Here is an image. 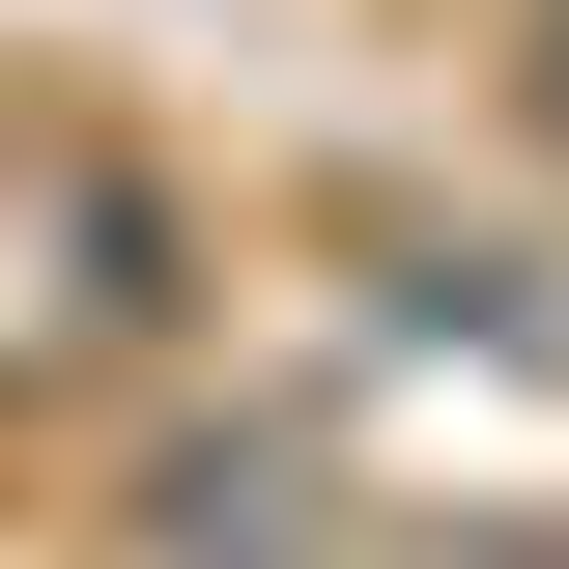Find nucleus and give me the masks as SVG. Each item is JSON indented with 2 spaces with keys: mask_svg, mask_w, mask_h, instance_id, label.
<instances>
[{
  "mask_svg": "<svg viewBox=\"0 0 569 569\" xmlns=\"http://www.w3.org/2000/svg\"><path fill=\"white\" fill-rule=\"evenodd\" d=\"M512 114H541V142H569V0H512Z\"/></svg>",
  "mask_w": 569,
  "mask_h": 569,
  "instance_id": "1",
  "label": "nucleus"
}]
</instances>
